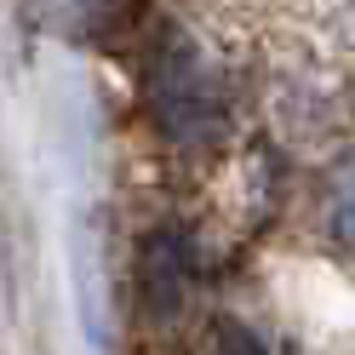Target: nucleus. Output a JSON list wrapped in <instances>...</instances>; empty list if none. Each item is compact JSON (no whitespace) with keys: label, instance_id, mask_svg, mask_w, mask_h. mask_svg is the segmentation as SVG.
I'll list each match as a JSON object with an SVG mask.
<instances>
[{"label":"nucleus","instance_id":"obj_1","mask_svg":"<svg viewBox=\"0 0 355 355\" xmlns=\"http://www.w3.org/2000/svg\"><path fill=\"white\" fill-rule=\"evenodd\" d=\"M149 109H155V126L178 144H212L224 138L230 126V92H224V75L212 69V58L195 46L189 29H161L149 52Z\"/></svg>","mask_w":355,"mask_h":355},{"label":"nucleus","instance_id":"obj_2","mask_svg":"<svg viewBox=\"0 0 355 355\" xmlns=\"http://www.w3.org/2000/svg\"><path fill=\"white\" fill-rule=\"evenodd\" d=\"M189 286H195V252L184 230H155L144 241V309L161 327H172L189 309Z\"/></svg>","mask_w":355,"mask_h":355},{"label":"nucleus","instance_id":"obj_3","mask_svg":"<svg viewBox=\"0 0 355 355\" xmlns=\"http://www.w3.org/2000/svg\"><path fill=\"white\" fill-rule=\"evenodd\" d=\"M321 212H327V235L355 258V149L344 155L338 166L327 172V195H321Z\"/></svg>","mask_w":355,"mask_h":355},{"label":"nucleus","instance_id":"obj_4","mask_svg":"<svg viewBox=\"0 0 355 355\" xmlns=\"http://www.w3.org/2000/svg\"><path fill=\"white\" fill-rule=\"evenodd\" d=\"M144 0H86V24H92L98 40H121L132 24H138Z\"/></svg>","mask_w":355,"mask_h":355},{"label":"nucleus","instance_id":"obj_5","mask_svg":"<svg viewBox=\"0 0 355 355\" xmlns=\"http://www.w3.org/2000/svg\"><path fill=\"white\" fill-rule=\"evenodd\" d=\"M218 355H263V349H258V338H252L247 327L224 321V327H218Z\"/></svg>","mask_w":355,"mask_h":355}]
</instances>
